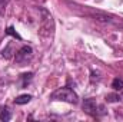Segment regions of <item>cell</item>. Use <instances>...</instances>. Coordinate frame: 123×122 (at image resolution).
Returning <instances> with one entry per match:
<instances>
[{
    "instance_id": "ba28073f",
    "label": "cell",
    "mask_w": 123,
    "mask_h": 122,
    "mask_svg": "<svg viewBox=\"0 0 123 122\" xmlns=\"http://www.w3.org/2000/svg\"><path fill=\"white\" fill-rule=\"evenodd\" d=\"M6 34H12L13 37H16V39L22 40V37H20V36L17 34V32L14 30V27H12V26H10V27H7V30H6Z\"/></svg>"
},
{
    "instance_id": "9c48e42d",
    "label": "cell",
    "mask_w": 123,
    "mask_h": 122,
    "mask_svg": "<svg viewBox=\"0 0 123 122\" xmlns=\"http://www.w3.org/2000/svg\"><path fill=\"white\" fill-rule=\"evenodd\" d=\"M10 52H12V45L9 43V45L6 46V49L3 50V58H6V59H9V58L12 56V53H10Z\"/></svg>"
},
{
    "instance_id": "5b68a950",
    "label": "cell",
    "mask_w": 123,
    "mask_h": 122,
    "mask_svg": "<svg viewBox=\"0 0 123 122\" xmlns=\"http://www.w3.org/2000/svg\"><path fill=\"white\" fill-rule=\"evenodd\" d=\"M30 101H31V95L25 93V95L17 96V98L14 99V103H16V105H26V103H29Z\"/></svg>"
},
{
    "instance_id": "8992f818",
    "label": "cell",
    "mask_w": 123,
    "mask_h": 122,
    "mask_svg": "<svg viewBox=\"0 0 123 122\" xmlns=\"http://www.w3.org/2000/svg\"><path fill=\"white\" fill-rule=\"evenodd\" d=\"M112 88L115 91H122L123 89V79H119V78H115L113 82H112Z\"/></svg>"
},
{
    "instance_id": "3957f363",
    "label": "cell",
    "mask_w": 123,
    "mask_h": 122,
    "mask_svg": "<svg viewBox=\"0 0 123 122\" xmlns=\"http://www.w3.org/2000/svg\"><path fill=\"white\" fill-rule=\"evenodd\" d=\"M82 108H83V111H85L86 114H89V115H92V116H96V115H97V108H99V105H97L96 99L87 98V99L83 101Z\"/></svg>"
},
{
    "instance_id": "7a4b0ae2",
    "label": "cell",
    "mask_w": 123,
    "mask_h": 122,
    "mask_svg": "<svg viewBox=\"0 0 123 122\" xmlns=\"http://www.w3.org/2000/svg\"><path fill=\"white\" fill-rule=\"evenodd\" d=\"M31 58H33V49H31L30 46H23V47H20V49L16 52V55H14V61H16L17 65H20V66L26 65Z\"/></svg>"
},
{
    "instance_id": "6da1fadb",
    "label": "cell",
    "mask_w": 123,
    "mask_h": 122,
    "mask_svg": "<svg viewBox=\"0 0 123 122\" xmlns=\"http://www.w3.org/2000/svg\"><path fill=\"white\" fill-rule=\"evenodd\" d=\"M50 99L52 101H63V102H67V103H77V95L76 92L67 86L64 88H59L57 91H55L50 95Z\"/></svg>"
},
{
    "instance_id": "52a82bcc",
    "label": "cell",
    "mask_w": 123,
    "mask_h": 122,
    "mask_svg": "<svg viewBox=\"0 0 123 122\" xmlns=\"http://www.w3.org/2000/svg\"><path fill=\"white\" fill-rule=\"evenodd\" d=\"M106 101L107 102H117V101H120V96L116 93H110V95H106Z\"/></svg>"
},
{
    "instance_id": "277c9868",
    "label": "cell",
    "mask_w": 123,
    "mask_h": 122,
    "mask_svg": "<svg viewBox=\"0 0 123 122\" xmlns=\"http://www.w3.org/2000/svg\"><path fill=\"white\" fill-rule=\"evenodd\" d=\"M12 119V112H10V109L7 108V106H0V121L3 122H7Z\"/></svg>"
},
{
    "instance_id": "30bf717a",
    "label": "cell",
    "mask_w": 123,
    "mask_h": 122,
    "mask_svg": "<svg viewBox=\"0 0 123 122\" xmlns=\"http://www.w3.org/2000/svg\"><path fill=\"white\" fill-rule=\"evenodd\" d=\"M20 78L23 79V86H25V85H26V82L31 81V78H33V73H31V72H29V73H23Z\"/></svg>"
}]
</instances>
